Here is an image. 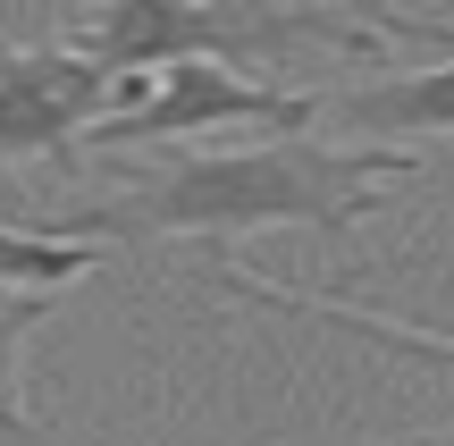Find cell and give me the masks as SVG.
<instances>
[{
    "label": "cell",
    "mask_w": 454,
    "mask_h": 446,
    "mask_svg": "<svg viewBox=\"0 0 454 446\" xmlns=\"http://www.w3.org/2000/svg\"><path fill=\"white\" fill-rule=\"evenodd\" d=\"M127 76H110L101 59L67 43H34V51H0V177L34 160H76L84 127L118 110Z\"/></svg>",
    "instance_id": "obj_4"
},
{
    "label": "cell",
    "mask_w": 454,
    "mask_h": 446,
    "mask_svg": "<svg viewBox=\"0 0 454 446\" xmlns=\"http://www.w3.org/2000/svg\"><path fill=\"white\" fill-rule=\"evenodd\" d=\"M421 177L412 152L379 144H328V135H270V144L236 152H185V160L135 168L118 194H84L67 211L9 219L26 236H59V245H236L261 228H311V236H354L395 202V185Z\"/></svg>",
    "instance_id": "obj_1"
},
{
    "label": "cell",
    "mask_w": 454,
    "mask_h": 446,
    "mask_svg": "<svg viewBox=\"0 0 454 446\" xmlns=\"http://www.w3.org/2000/svg\"><path fill=\"white\" fill-rule=\"evenodd\" d=\"M320 127L328 135H362L379 152H412L421 160L429 135H454V59H421V67H379V76L328 84L320 93ZM311 127V135H320Z\"/></svg>",
    "instance_id": "obj_5"
},
{
    "label": "cell",
    "mask_w": 454,
    "mask_h": 446,
    "mask_svg": "<svg viewBox=\"0 0 454 446\" xmlns=\"http://www.w3.org/2000/svg\"><path fill=\"white\" fill-rule=\"evenodd\" d=\"M379 446H454V438H379Z\"/></svg>",
    "instance_id": "obj_9"
},
{
    "label": "cell",
    "mask_w": 454,
    "mask_h": 446,
    "mask_svg": "<svg viewBox=\"0 0 454 446\" xmlns=\"http://www.w3.org/2000/svg\"><path fill=\"white\" fill-rule=\"evenodd\" d=\"M236 127L311 135L320 127V93H278V84L227 76L211 59H168L152 76H127L118 110L101 127H84L76 152H160V144H185V135H236Z\"/></svg>",
    "instance_id": "obj_3"
},
{
    "label": "cell",
    "mask_w": 454,
    "mask_h": 446,
    "mask_svg": "<svg viewBox=\"0 0 454 446\" xmlns=\"http://www.w3.org/2000/svg\"><path fill=\"white\" fill-rule=\"evenodd\" d=\"M202 286H219V295L253 303V312H286V320H320V329L371 337V346L404 354V363H421V371H454V337H438V329H412V320H395V312H371V303L320 295V286H278V278H253L244 262H211V270H202Z\"/></svg>",
    "instance_id": "obj_6"
},
{
    "label": "cell",
    "mask_w": 454,
    "mask_h": 446,
    "mask_svg": "<svg viewBox=\"0 0 454 446\" xmlns=\"http://www.w3.org/2000/svg\"><path fill=\"white\" fill-rule=\"evenodd\" d=\"M101 262H110V253L59 245V236H26V228L0 219V295H67V286L93 278Z\"/></svg>",
    "instance_id": "obj_7"
},
{
    "label": "cell",
    "mask_w": 454,
    "mask_h": 446,
    "mask_svg": "<svg viewBox=\"0 0 454 446\" xmlns=\"http://www.w3.org/2000/svg\"><path fill=\"white\" fill-rule=\"evenodd\" d=\"M59 295H0V438H43V421L26 413V337L51 320Z\"/></svg>",
    "instance_id": "obj_8"
},
{
    "label": "cell",
    "mask_w": 454,
    "mask_h": 446,
    "mask_svg": "<svg viewBox=\"0 0 454 446\" xmlns=\"http://www.w3.org/2000/svg\"><path fill=\"white\" fill-rule=\"evenodd\" d=\"M67 51L101 59L110 76H152L168 59H211L227 76L278 84V93H320V67H395L379 43L371 0H93L67 9Z\"/></svg>",
    "instance_id": "obj_2"
}]
</instances>
